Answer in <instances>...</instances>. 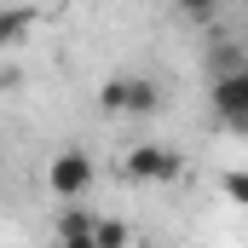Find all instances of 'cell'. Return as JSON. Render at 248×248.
<instances>
[{
	"mask_svg": "<svg viewBox=\"0 0 248 248\" xmlns=\"http://www.w3.org/2000/svg\"><path fill=\"white\" fill-rule=\"evenodd\" d=\"M127 179H139V185H168V179H179V156H173L168 144L144 139V144L127 150Z\"/></svg>",
	"mask_w": 248,
	"mask_h": 248,
	"instance_id": "1",
	"label": "cell"
},
{
	"mask_svg": "<svg viewBox=\"0 0 248 248\" xmlns=\"http://www.w3.org/2000/svg\"><path fill=\"white\" fill-rule=\"evenodd\" d=\"M46 185L58 202H75L81 190H93V156L87 150H58L52 168H46Z\"/></svg>",
	"mask_w": 248,
	"mask_h": 248,
	"instance_id": "2",
	"label": "cell"
},
{
	"mask_svg": "<svg viewBox=\"0 0 248 248\" xmlns=\"http://www.w3.org/2000/svg\"><path fill=\"white\" fill-rule=\"evenodd\" d=\"M214 110H219L231 127H248V69L214 75Z\"/></svg>",
	"mask_w": 248,
	"mask_h": 248,
	"instance_id": "3",
	"label": "cell"
},
{
	"mask_svg": "<svg viewBox=\"0 0 248 248\" xmlns=\"http://www.w3.org/2000/svg\"><path fill=\"white\" fill-rule=\"evenodd\" d=\"M156 110H162L156 81H144V75H122V116H156Z\"/></svg>",
	"mask_w": 248,
	"mask_h": 248,
	"instance_id": "4",
	"label": "cell"
},
{
	"mask_svg": "<svg viewBox=\"0 0 248 248\" xmlns=\"http://www.w3.org/2000/svg\"><path fill=\"white\" fill-rule=\"evenodd\" d=\"M58 248H93V214L87 208H63L58 214Z\"/></svg>",
	"mask_w": 248,
	"mask_h": 248,
	"instance_id": "5",
	"label": "cell"
},
{
	"mask_svg": "<svg viewBox=\"0 0 248 248\" xmlns=\"http://www.w3.org/2000/svg\"><path fill=\"white\" fill-rule=\"evenodd\" d=\"M127 243H133L127 219H93V248H127Z\"/></svg>",
	"mask_w": 248,
	"mask_h": 248,
	"instance_id": "6",
	"label": "cell"
},
{
	"mask_svg": "<svg viewBox=\"0 0 248 248\" xmlns=\"http://www.w3.org/2000/svg\"><path fill=\"white\" fill-rule=\"evenodd\" d=\"M29 23H35V12H0V46H17L23 35H29Z\"/></svg>",
	"mask_w": 248,
	"mask_h": 248,
	"instance_id": "7",
	"label": "cell"
}]
</instances>
